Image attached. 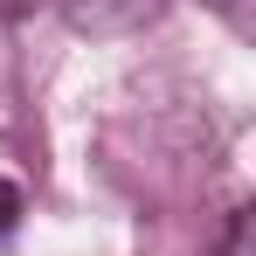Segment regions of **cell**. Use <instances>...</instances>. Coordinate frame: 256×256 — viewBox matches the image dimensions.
Listing matches in <instances>:
<instances>
[{
    "instance_id": "4",
    "label": "cell",
    "mask_w": 256,
    "mask_h": 256,
    "mask_svg": "<svg viewBox=\"0 0 256 256\" xmlns=\"http://www.w3.org/2000/svg\"><path fill=\"white\" fill-rule=\"evenodd\" d=\"M28 7H42V0H0V14H28Z\"/></svg>"
},
{
    "instance_id": "2",
    "label": "cell",
    "mask_w": 256,
    "mask_h": 256,
    "mask_svg": "<svg viewBox=\"0 0 256 256\" xmlns=\"http://www.w3.org/2000/svg\"><path fill=\"white\" fill-rule=\"evenodd\" d=\"M250 228H256V208L242 201V208L228 214V236H222V256H250Z\"/></svg>"
},
{
    "instance_id": "3",
    "label": "cell",
    "mask_w": 256,
    "mask_h": 256,
    "mask_svg": "<svg viewBox=\"0 0 256 256\" xmlns=\"http://www.w3.org/2000/svg\"><path fill=\"white\" fill-rule=\"evenodd\" d=\"M14 222H21V194H14V187H7V180H0V236H7V228H14Z\"/></svg>"
},
{
    "instance_id": "1",
    "label": "cell",
    "mask_w": 256,
    "mask_h": 256,
    "mask_svg": "<svg viewBox=\"0 0 256 256\" xmlns=\"http://www.w3.org/2000/svg\"><path fill=\"white\" fill-rule=\"evenodd\" d=\"M160 7H166V0H62V14H70L76 35H132V28H146Z\"/></svg>"
}]
</instances>
